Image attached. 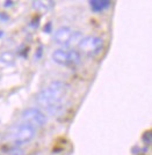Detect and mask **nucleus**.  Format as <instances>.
I'll use <instances>...</instances> for the list:
<instances>
[{"mask_svg":"<svg viewBox=\"0 0 152 155\" xmlns=\"http://www.w3.org/2000/svg\"><path fill=\"white\" fill-rule=\"evenodd\" d=\"M90 6L94 12H101L110 6V1L108 0H92L90 1Z\"/></svg>","mask_w":152,"mask_h":155,"instance_id":"0eeeda50","label":"nucleus"},{"mask_svg":"<svg viewBox=\"0 0 152 155\" xmlns=\"http://www.w3.org/2000/svg\"><path fill=\"white\" fill-rule=\"evenodd\" d=\"M21 118H22L23 123L29 124V125L34 126L35 129L43 126L46 123V115L42 111H40L39 109H35V108H29V109L25 110L21 115Z\"/></svg>","mask_w":152,"mask_h":155,"instance_id":"39448f33","label":"nucleus"},{"mask_svg":"<svg viewBox=\"0 0 152 155\" xmlns=\"http://www.w3.org/2000/svg\"><path fill=\"white\" fill-rule=\"evenodd\" d=\"M0 19H2L4 21H5V20H8V16H7L6 14H1V13H0Z\"/></svg>","mask_w":152,"mask_h":155,"instance_id":"1a4fd4ad","label":"nucleus"},{"mask_svg":"<svg viewBox=\"0 0 152 155\" xmlns=\"http://www.w3.org/2000/svg\"><path fill=\"white\" fill-rule=\"evenodd\" d=\"M12 4H13V2H12V1H7V2H6V6H11V5H12Z\"/></svg>","mask_w":152,"mask_h":155,"instance_id":"9b49d317","label":"nucleus"},{"mask_svg":"<svg viewBox=\"0 0 152 155\" xmlns=\"http://www.w3.org/2000/svg\"><path fill=\"white\" fill-rule=\"evenodd\" d=\"M80 53L76 50L58 49L52 53V60L63 66H76L80 63Z\"/></svg>","mask_w":152,"mask_h":155,"instance_id":"7ed1b4c3","label":"nucleus"},{"mask_svg":"<svg viewBox=\"0 0 152 155\" xmlns=\"http://www.w3.org/2000/svg\"><path fill=\"white\" fill-rule=\"evenodd\" d=\"M66 94L67 84L63 81H55L37 94L36 102L46 112L51 115H57L64 108Z\"/></svg>","mask_w":152,"mask_h":155,"instance_id":"f257e3e1","label":"nucleus"},{"mask_svg":"<svg viewBox=\"0 0 152 155\" xmlns=\"http://www.w3.org/2000/svg\"><path fill=\"white\" fill-rule=\"evenodd\" d=\"M79 32L72 31L69 27H60L57 29L53 35V41L59 45H70L74 41H78L77 37H79Z\"/></svg>","mask_w":152,"mask_h":155,"instance_id":"423d86ee","label":"nucleus"},{"mask_svg":"<svg viewBox=\"0 0 152 155\" xmlns=\"http://www.w3.org/2000/svg\"><path fill=\"white\" fill-rule=\"evenodd\" d=\"M36 130L34 126L27 123H21L15 125L9 132V138L11 140L15 143H26L30 141L35 137Z\"/></svg>","mask_w":152,"mask_h":155,"instance_id":"f03ea898","label":"nucleus"},{"mask_svg":"<svg viewBox=\"0 0 152 155\" xmlns=\"http://www.w3.org/2000/svg\"><path fill=\"white\" fill-rule=\"evenodd\" d=\"M78 46L87 56H95L102 50L103 41L96 36H86L80 39Z\"/></svg>","mask_w":152,"mask_h":155,"instance_id":"20e7f679","label":"nucleus"},{"mask_svg":"<svg viewBox=\"0 0 152 155\" xmlns=\"http://www.w3.org/2000/svg\"><path fill=\"white\" fill-rule=\"evenodd\" d=\"M34 7L35 8H37V9H41V11H43V12H46V9H48V7L44 2H42V1H34Z\"/></svg>","mask_w":152,"mask_h":155,"instance_id":"6e6552de","label":"nucleus"},{"mask_svg":"<svg viewBox=\"0 0 152 155\" xmlns=\"http://www.w3.org/2000/svg\"><path fill=\"white\" fill-rule=\"evenodd\" d=\"M50 27H51V25H50V23H48V26L44 28V30H46V32H50Z\"/></svg>","mask_w":152,"mask_h":155,"instance_id":"9d476101","label":"nucleus"}]
</instances>
